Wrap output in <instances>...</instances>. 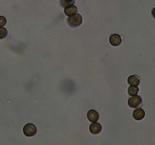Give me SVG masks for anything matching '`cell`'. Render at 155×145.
<instances>
[{"instance_id":"obj_1","label":"cell","mask_w":155,"mask_h":145,"mask_svg":"<svg viewBox=\"0 0 155 145\" xmlns=\"http://www.w3.org/2000/svg\"><path fill=\"white\" fill-rule=\"evenodd\" d=\"M82 17L80 14H77L74 16L67 18V23L72 28H78L82 23Z\"/></svg>"},{"instance_id":"obj_2","label":"cell","mask_w":155,"mask_h":145,"mask_svg":"<svg viewBox=\"0 0 155 145\" xmlns=\"http://www.w3.org/2000/svg\"><path fill=\"white\" fill-rule=\"evenodd\" d=\"M23 134L28 137H32L37 133V129L35 126L32 123H27L23 129Z\"/></svg>"},{"instance_id":"obj_3","label":"cell","mask_w":155,"mask_h":145,"mask_svg":"<svg viewBox=\"0 0 155 145\" xmlns=\"http://www.w3.org/2000/svg\"><path fill=\"white\" fill-rule=\"evenodd\" d=\"M142 102V99L139 96H133L128 100V104L131 108H137L141 105Z\"/></svg>"},{"instance_id":"obj_4","label":"cell","mask_w":155,"mask_h":145,"mask_svg":"<svg viewBox=\"0 0 155 145\" xmlns=\"http://www.w3.org/2000/svg\"><path fill=\"white\" fill-rule=\"evenodd\" d=\"M78 10L77 7L76 6H74V4H71L65 7L64 9V12L66 15L69 17H72L77 14Z\"/></svg>"},{"instance_id":"obj_5","label":"cell","mask_w":155,"mask_h":145,"mask_svg":"<svg viewBox=\"0 0 155 145\" xmlns=\"http://www.w3.org/2000/svg\"><path fill=\"white\" fill-rule=\"evenodd\" d=\"M87 118L90 122H96L98 120L99 115L98 112L94 110H91L87 112Z\"/></svg>"},{"instance_id":"obj_6","label":"cell","mask_w":155,"mask_h":145,"mask_svg":"<svg viewBox=\"0 0 155 145\" xmlns=\"http://www.w3.org/2000/svg\"><path fill=\"white\" fill-rule=\"evenodd\" d=\"M132 116L136 120H141L144 118L145 113L144 110L142 108H137L133 112Z\"/></svg>"},{"instance_id":"obj_7","label":"cell","mask_w":155,"mask_h":145,"mask_svg":"<svg viewBox=\"0 0 155 145\" xmlns=\"http://www.w3.org/2000/svg\"><path fill=\"white\" fill-rule=\"evenodd\" d=\"M122 38L117 34H113L110 37L109 42L112 46H119L122 42Z\"/></svg>"},{"instance_id":"obj_8","label":"cell","mask_w":155,"mask_h":145,"mask_svg":"<svg viewBox=\"0 0 155 145\" xmlns=\"http://www.w3.org/2000/svg\"><path fill=\"white\" fill-rule=\"evenodd\" d=\"M89 130L90 132L93 134H98L101 133L102 130V126L101 124L97 122H93L92 124H91L89 127Z\"/></svg>"},{"instance_id":"obj_9","label":"cell","mask_w":155,"mask_h":145,"mask_svg":"<svg viewBox=\"0 0 155 145\" xmlns=\"http://www.w3.org/2000/svg\"><path fill=\"white\" fill-rule=\"evenodd\" d=\"M127 82L129 85L134 86H139L140 83L139 77L137 75H131L129 76L127 80Z\"/></svg>"},{"instance_id":"obj_10","label":"cell","mask_w":155,"mask_h":145,"mask_svg":"<svg viewBox=\"0 0 155 145\" xmlns=\"http://www.w3.org/2000/svg\"><path fill=\"white\" fill-rule=\"evenodd\" d=\"M139 92V88L137 86H131L128 89V92L129 96H137Z\"/></svg>"},{"instance_id":"obj_11","label":"cell","mask_w":155,"mask_h":145,"mask_svg":"<svg viewBox=\"0 0 155 145\" xmlns=\"http://www.w3.org/2000/svg\"><path fill=\"white\" fill-rule=\"evenodd\" d=\"M60 3L62 7H65L69 5L75 3V0H60Z\"/></svg>"},{"instance_id":"obj_12","label":"cell","mask_w":155,"mask_h":145,"mask_svg":"<svg viewBox=\"0 0 155 145\" xmlns=\"http://www.w3.org/2000/svg\"><path fill=\"white\" fill-rule=\"evenodd\" d=\"M1 34H0V39H3L5 37H6L7 35V31L5 28H1Z\"/></svg>"},{"instance_id":"obj_13","label":"cell","mask_w":155,"mask_h":145,"mask_svg":"<svg viewBox=\"0 0 155 145\" xmlns=\"http://www.w3.org/2000/svg\"><path fill=\"white\" fill-rule=\"evenodd\" d=\"M0 19H1V25H0V26H1V27H2L6 24V18H4V17H2V16L0 17Z\"/></svg>"},{"instance_id":"obj_14","label":"cell","mask_w":155,"mask_h":145,"mask_svg":"<svg viewBox=\"0 0 155 145\" xmlns=\"http://www.w3.org/2000/svg\"><path fill=\"white\" fill-rule=\"evenodd\" d=\"M152 15L153 17V18L155 19V7L152 9Z\"/></svg>"}]
</instances>
